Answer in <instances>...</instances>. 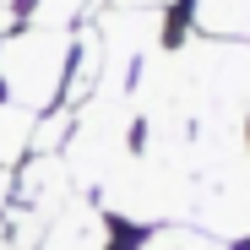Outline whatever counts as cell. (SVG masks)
<instances>
[{"instance_id": "cell-6", "label": "cell", "mask_w": 250, "mask_h": 250, "mask_svg": "<svg viewBox=\"0 0 250 250\" xmlns=\"http://www.w3.org/2000/svg\"><path fill=\"white\" fill-rule=\"evenodd\" d=\"M82 11H87V0H33V27H71Z\"/></svg>"}, {"instance_id": "cell-2", "label": "cell", "mask_w": 250, "mask_h": 250, "mask_svg": "<svg viewBox=\"0 0 250 250\" xmlns=\"http://www.w3.org/2000/svg\"><path fill=\"white\" fill-rule=\"evenodd\" d=\"M38 250H114V218L87 190H76L60 212H49L44 234H38Z\"/></svg>"}, {"instance_id": "cell-9", "label": "cell", "mask_w": 250, "mask_h": 250, "mask_svg": "<svg viewBox=\"0 0 250 250\" xmlns=\"http://www.w3.org/2000/svg\"><path fill=\"white\" fill-rule=\"evenodd\" d=\"M120 6H152V11H163L169 0H120Z\"/></svg>"}, {"instance_id": "cell-3", "label": "cell", "mask_w": 250, "mask_h": 250, "mask_svg": "<svg viewBox=\"0 0 250 250\" xmlns=\"http://www.w3.org/2000/svg\"><path fill=\"white\" fill-rule=\"evenodd\" d=\"M196 27L207 38L250 44V0H196Z\"/></svg>"}, {"instance_id": "cell-7", "label": "cell", "mask_w": 250, "mask_h": 250, "mask_svg": "<svg viewBox=\"0 0 250 250\" xmlns=\"http://www.w3.org/2000/svg\"><path fill=\"white\" fill-rule=\"evenodd\" d=\"M11 201H17V169H6V163H0V218L11 212Z\"/></svg>"}, {"instance_id": "cell-10", "label": "cell", "mask_w": 250, "mask_h": 250, "mask_svg": "<svg viewBox=\"0 0 250 250\" xmlns=\"http://www.w3.org/2000/svg\"><path fill=\"white\" fill-rule=\"evenodd\" d=\"M0 250H17V245H11V239H6V229H0Z\"/></svg>"}, {"instance_id": "cell-4", "label": "cell", "mask_w": 250, "mask_h": 250, "mask_svg": "<svg viewBox=\"0 0 250 250\" xmlns=\"http://www.w3.org/2000/svg\"><path fill=\"white\" fill-rule=\"evenodd\" d=\"M33 125H38L33 109L0 98V163H6V169H17V163L33 152Z\"/></svg>"}, {"instance_id": "cell-5", "label": "cell", "mask_w": 250, "mask_h": 250, "mask_svg": "<svg viewBox=\"0 0 250 250\" xmlns=\"http://www.w3.org/2000/svg\"><path fill=\"white\" fill-rule=\"evenodd\" d=\"M131 250H229V245L207 239V234L190 229V223H163V229H147Z\"/></svg>"}, {"instance_id": "cell-8", "label": "cell", "mask_w": 250, "mask_h": 250, "mask_svg": "<svg viewBox=\"0 0 250 250\" xmlns=\"http://www.w3.org/2000/svg\"><path fill=\"white\" fill-rule=\"evenodd\" d=\"M11 17H17V0H0V27H6Z\"/></svg>"}, {"instance_id": "cell-1", "label": "cell", "mask_w": 250, "mask_h": 250, "mask_svg": "<svg viewBox=\"0 0 250 250\" xmlns=\"http://www.w3.org/2000/svg\"><path fill=\"white\" fill-rule=\"evenodd\" d=\"M71 49H76L71 27H27L0 38V98L33 114L55 109L71 76Z\"/></svg>"}]
</instances>
